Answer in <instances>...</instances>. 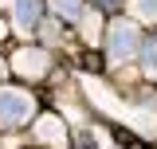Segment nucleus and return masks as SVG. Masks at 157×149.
<instances>
[{"label":"nucleus","instance_id":"nucleus-3","mask_svg":"<svg viewBox=\"0 0 157 149\" xmlns=\"http://www.w3.org/2000/svg\"><path fill=\"white\" fill-rule=\"evenodd\" d=\"M12 67H16L20 74H28V78H39V74L47 71V51H32V47H24V51H16Z\"/></svg>","mask_w":157,"mask_h":149},{"label":"nucleus","instance_id":"nucleus-2","mask_svg":"<svg viewBox=\"0 0 157 149\" xmlns=\"http://www.w3.org/2000/svg\"><path fill=\"white\" fill-rule=\"evenodd\" d=\"M137 28L130 24V20H118L114 28H110V59H130L137 51Z\"/></svg>","mask_w":157,"mask_h":149},{"label":"nucleus","instance_id":"nucleus-5","mask_svg":"<svg viewBox=\"0 0 157 149\" xmlns=\"http://www.w3.org/2000/svg\"><path fill=\"white\" fill-rule=\"evenodd\" d=\"M36 133L47 141V145H55V149H63V145H67V133H63V126H59V118H39Z\"/></svg>","mask_w":157,"mask_h":149},{"label":"nucleus","instance_id":"nucleus-8","mask_svg":"<svg viewBox=\"0 0 157 149\" xmlns=\"http://www.w3.org/2000/svg\"><path fill=\"white\" fill-rule=\"evenodd\" d=\"M134 8L141 20H157V0H134Z\"/></svg>","mask_w":157,"mask_h":149},{"label":"nucleus","instance_id":"nucleus-6","mask_svg":"<svg viewBox=\"0 0 157 149\" xmlns=\"http://www.w3.org/2000/svg\"><path fill=\"white\" fill-rule=\"evenodd\" d=\"M51 8H55L63 20H82V4H78V0H51Z\"/></svg>","mask_w":157,"mask_h":149},{"label":"nucleus","instance_id":"nucleus-7","mask_svg":"<svg viewBox=\"0 0 157 149\" xmlns=\"http://www.w3.org/2000/svg\"><path fill=\"white\" fill-rule=\"evenodd\" d=\"M145 74H153V78H157V39L145 43Z\"/></svg>","mask_w":157,"mask_h":149},{"label":"nucleus","instance_id":"nucleus-9","mask_svg":"<svg viewBox=\"0 0 157 149\" xmlns=\"http://www.w3.org/2000/svg\"><path fill=\"white\" fill-rule=\"evenodd\" d=\"M98 8H118V0H94Z\"/></svg>","mask_w":157,"mask_h":149},{"label":"nucleus","instance_id":"nucleus-1","mask_svg":"<svg viewBox=\"0 0 157 149\" xmlns=\"http://www.w3.org/2000/svg\"><path fill=\"white\" fill-rule=\"evenodd\" d=\"M36 110V102H32V94L24 90H12V86H4L0 90V126H20V122H28Z\"/></svg>","mask_w":157,"mask_h":149},{"label":"nucleus","instance_id":"nucleus-4","mask_svg":"<svg viewBox=\"0 0 157 149\" xmlns=\"http://www.w3.org/2000/svg\"><path fill=\"white\" fill-rule=\"evenodd\" d=\"M39 12H43V0H16V24L24 32H32L39 24Z\"/></svg>","mask_w":157,"mask_h":149}]
</instances>
